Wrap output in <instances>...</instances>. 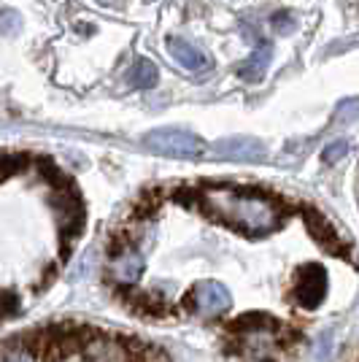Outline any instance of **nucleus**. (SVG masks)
Masks as SVG:
<instances>
[{
    "label": "nucleus",
    "instance_id": "obj_14",
    "mask_svg": "<svg viewBox=\"0 0 359 362\" xmlns=\"http://www.w3.org/2000/svg\"><path fill=\"white\" fill-rule=\"evenodd\" d=\"M359 117V100H346V103H341V108H338V114H335V122H351Z\"/></svg>",
    "mask_w": 359,
    "mask_h": 362
},
{
    "label": "nucleus",
    "instance_id": "obj_7",
    "mask_svg": "<svg viewBox=\"0 0 359 362\" xmlns=\"http://www.w3.org/2000/svg\"><path fill=\"white\" fill-rule=\"evenodd\" d=\"M143 268H146V259H143V255H141L135 246H122L119 252L111 257V262H108L111 279H114L117 284H122V287L135 284V281L141 279Z\"/></svg>",
    "mask_w": 359,
    "mask_h": 362
},
{
    "label": "nucleus",
    "instance_id": "obj_12",
    "mask_svg": "<svg viewBox=\"0 0 359 362\" xmlns=\"http://www.w3.org/2000/svg\"><path fill=\"white\" fill-rule=\"evenodd\" d=\"M346 151H348V141H346V138H338V141H332L329 146H324L322 160H324V163H338V160L346 157Z\"/></svg>",
    "mask_w": 359,
    "mask_h": 362
},
{
    "label": "nucleus",
    "instance_id": "obj_11",
    "mask_svg": "<svg viewBox=\"0 0 359 362\" xmlns=\"http://www.w3.org/2000/svg\"><path fill=\"white\" fill-rule=\"evenodd\" d=\"M19 28H22V16L11 11V8H3L0 11V33L3 35H16Z\"/></svg>",
    "mask_w": 359,
    "mask_h": 362
},
{
    "label": "nucleus",
    "instance_id": "obj_5",
    "mask_svg": "<svg viewBox=\"0 0 359 362\" xmlns=\"http://www.w3.org/2000/svg\"><path fill=\"white\" fill-rule=\"evenodd\" d=\"M327 295V271L322 265H305L295 284V298L305 308H316Z\"/></svg>",
    "mask_w": 359,
    "mask_h": 362
},
{
    "label": "nucleus",
    "instance_id": "obj_6",
    "mask_svg": "<svg viewBox=\"0 0 359 362\" xmlns=\"http://www.w3.org/2000/svg\"><path fill=\"white\" fill-rule=\"evenodd\" d=\"M81 354L87 362H133L130 349L108 335H90L81 341Z\"/></svg>",
    "mask_w": 359,
    "mask_h": 362
},
{
    "label": "nucleus",
    "instance_id": "obj_3",
    "mask_svg": "<svg viewBox=\"0 0 359 362\" xmlns=\"http://www.w3.org/2000/svg\"><path fill=\"white\" fill-rule=\"evenodd\" d=\"M192 308H195L200 317H219L225 314L227 308L233 305V298H230V289L222 284V281H200L195 289H192Z\"/></svg>",
    "mask_w": 359,
    "mask_h": 362
},
{
    "label": "nucleus",
    "instance_id": "obj_9",
    "mask_svg": "<svg viewBox=\"0 0 359 362\" xmlns=\"http://www.w3.org/2000/svg\"><path fill=\"white\" fill-rule=\"evenodd\" d=\"M270 60H273V44H268V41H259L254 52L249 54V60L240 65L238 76H240V78H246V81H259L262 76L268 74Z\"/></svg>",
    "mask_w": 359,
    "mask_h": 362
},
{
    "label": "nucleus",
    "instance_id": "obj_15",
    "mask_svg": "<svg viewBox=\"0 0 359 362\" xmlns=\"http://www.w3.org/2000/svg\"><path fill=\"white\" fill-rule=\"evenodd\" d=\"M98 3H103V6H114L117 0H98Z\"/></svg>",
    "mask_w": 359,
    "mask_h": 362
},
{
    "label": "nucleus",
    "instance_id": "obj_8",
    "mask_svg": "<svg viewBox=\"0 0 359 362\" xmlns=\"http://www.w3.org/2000/svg\"><path fill=\"white\" fill-rule=\"evenodd\" d=\"M167 54L179 62L184 71H192V74L206 71L211 65L208 57H206L195 44H189V41H184V38H170V41H167Z\"/></svg>",
    "mask_w": 359,
    "mask_h": 362
},
{
    "label": "nucleus",
    "instance_id": "obj_2",
    "mask_svg": "<svg viewBox=\"0 0 359 362\" xmlns=\"http://www.w3.org/2000/svg\"><path fill=\"white\" fill-rule=\"evenodd\" d=\"M143 146H149L151 151L165 154V157H179V160H195L206 151L203 138H197L189 130H179V127L151 130L143 136Z\"/></svg>",
    "mask_w": 359,
    "mask_h": 362
},
{
    "label": "nucleus",
    "instance_id": "obj_10",
    "mask_svg": "<svg viewBox=\"0 0 359 362\" xmlns=\"http://www.w3.org/2000/svg\"><path fill=\"white\" fill-rule=\"evenodd\" d=\"M157 78H160V71H157V65L151 60H135L133 71L127 76V81L138 87V90H149L157 84Z\"/></svg>",
    "mask_w": 359,
    "mask_h": 362
},
{
    "label": "nucleus",
    "instance_id": "obj_1",
    "mask_svg": "<svg viewBox=\"0 0 359 362\" xmlns=\"http://www.w3.org/2000/svg\"><path fill=\"white\" fill-rule=\"evenodd\" d=\"M200 206L216 222H225L252 238L268 235L281 225V206L273 197L252 189H238L225 184L206 187L200 192Z\"/></svg>",
    "mask_w": 359,
    "mask_h": 362
},
{
    "label": "nucleus",
    "instance_id": "obj_4",
    "mask_svg": "<svg viewBox=\"0 0 359 362\" xmlns=\"http://www.w3.org/2000/svg\"><path fill=\"white\" fill-rule=\"evenodd\" d=\"M213 151L225 160H235V163H262L268 157V146L252 136H233L219 141Z\"/></svg>",
    "mask_w": 359,
    "mask_h": 362
},
{
    "label": "nucleus",
    "instance_id": "obj_13",
    "mask_svg": "<svg viewBox=\"0 0 359 362\" xmlns=\"http://www.w3.org/2000/svg\"><path fill=\"white\" fill-rule=\"evenodd\" d=\"M295 28H298L295 25V16L289 14V11H278V14L273 16V30L278 33V35H289Z\"/></svg>",
    "mask_w": 359,
    "mask_h": 362
}]
</instances>
